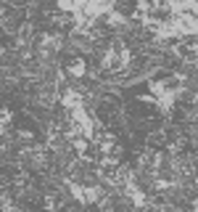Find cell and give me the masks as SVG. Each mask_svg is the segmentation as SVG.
Segmentation results:
<instances>
[{
	"label": "cell",
	"mask_w": 198,
	"mask_h": 212,
	"mask_svg": "<svg viewBox=\"0 0 198 212\" xmlns=\"http://www.w3.org/2000/svg\"><path fill=\"white\" fill-rule=\"evenodd\" d=\"M90 212H95V204H93V207H90Z\"/></svg>",
	"instance_id": "obj_1"
}]
</instances>
